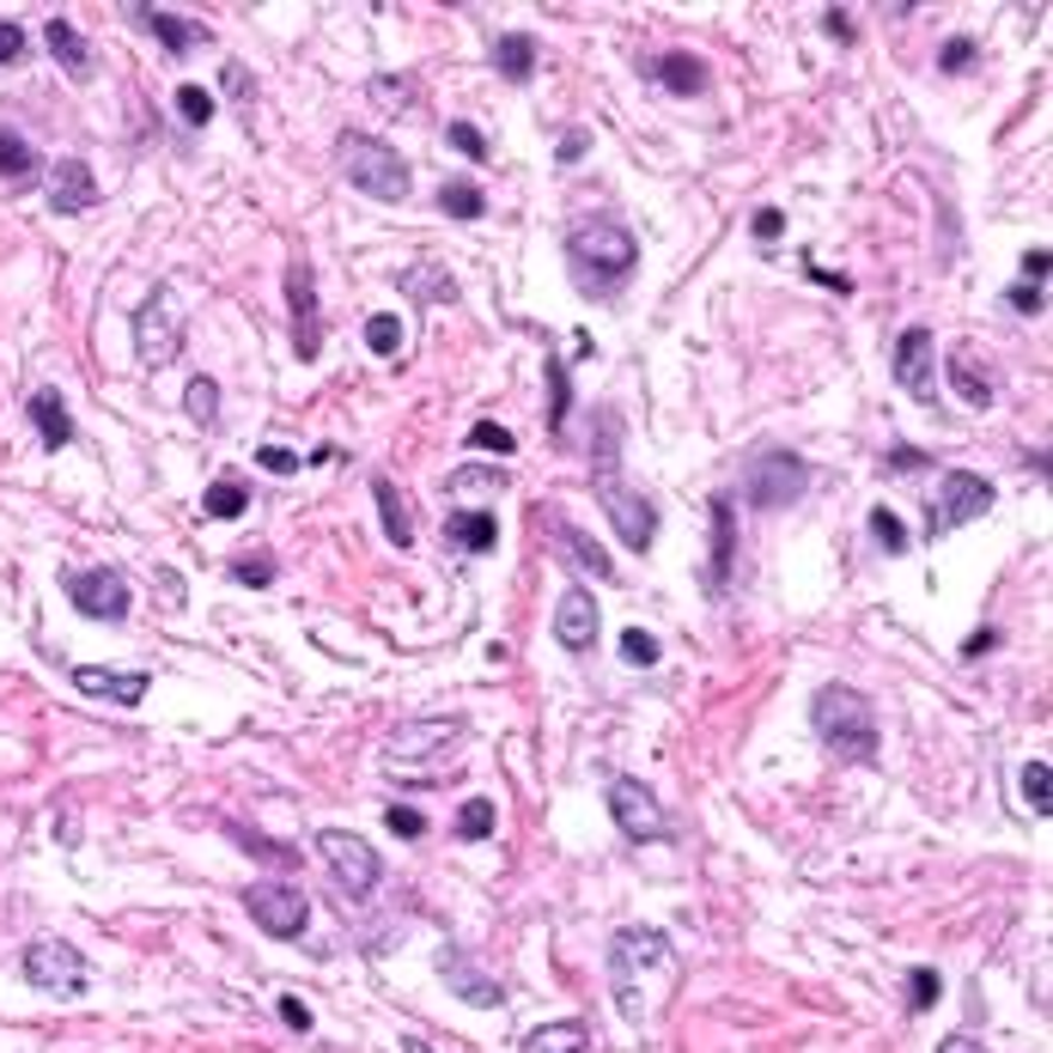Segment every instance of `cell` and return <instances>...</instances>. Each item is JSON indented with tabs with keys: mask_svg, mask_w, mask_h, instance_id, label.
I'll list each match as a JSON object with an SVG mask.
<instances>
[{
	"mask_svg": "<svg viewBox=\"0 0 1053 1053\" xmlns=\"http://www.w3.org/2000/svg\"><path fill=\"white\" fill-rule=\"evenodd\" d=\"M372 98L402 110V104H414V86H409V79H372Z\"/></svg>",
	"mask_w": 1053,
	"mask_h": 1053,
	"instance_id": "48",
	"label": "cell"
},
{
	"mask_svg": "<svg viewBox=\"0 0 1053 1053\" xmlns=\"http://www.w3.org/2000/svg\"><path fill=\"white\" fill-rule=\"evenodd\" d=\"M184 409H189V421H196V426H213V421H220V384H213V378H189Z\"/></svg>",
	"mask_w": 1053,
	"mask_h": 1053,
	"instance_id": "34",
	"label": "cell"
},
{
	"mask_svg": "<svg viewBox=\"0 0 1053 1053\" xmlns=\"http://www.w3.org/2000/svg\"><path fill=\"white\" fill-rule=\"evenodd\" d=\"M25 980L37 993H55V999H79L86 993V956L62 938H37L25 950Z\"/></svg>",
	"mask_w": 1053,
	"mask_h": 1053,
	"instance_id": "12",
	"label": "cell"
},
{
	"mask_svg": "<svg viewBox=\"0 0 1053 1053\" xmlns=\"http://www.w3.org/2000/svg\"><path fill=\"white\" fill-rule=\"evenodd\" d=\"M554 640H561L566 652H591V645H597V603H591L585 585L561 591V609H554Z\"/></svg>",
	"mask_w": 1053,
	"mask_h": 1053,
	"instance_id": "17",
	"label": "cell"
},
{
	"mask_svg": "<svg viewBox=\"0 0 1053 1053\" xmlns=\"http://www.w3.org/2000/svg\"><path fill=\"white\" fill-rule=\"evenodd\" d=\"M566 263H573V280H579V292H616L621 280L633 275V263H640V237L628 232V225L616 220H591L579 225V232L566 237Z\"/></svg>",
	"mask_w": 1053,
	"mask_h": 1053,
	"instance_id": "2",
	"label": "cell"
},
{
	"mask_svg": "<svg viewBox=\"0 0 1053 1053\" xmlns=\"http://www.w3.org/2000/svg\"><path fill=\"white\" fill-rule=\"evenodd\" d=\"M225 98H251V74H244V62H225Z\"/></svg>",
	"mask_w": 1053,
	"mask_h": 1053,
	"instance_id": "57",
	"label": "cell"
},
{
	"mask_svg": "<svg viewBox=\"0 0 1053 1053\" xmlns=\"http://www.w3.org/2000/svg\"><path fill=\"white\" fill-rule=\"evenodd\" d=\"M280 1017H287V1029H299V1035L311 1029V1005L304 999H280Z\"/></svg>",
	"mask_w": 1053,
	"mask_h": 1053,
	"instance_id": "59",
	"label": "cell"
},
{
	"mask_svg": "<svg viewBox=\"0 0 1053 1053\" xmlns=\"http://www.w3.org/2000/svg\"><path fill=\"white\" fill-rule=\"evenodd\" d=\"M439 208H445L451 220H481V189L475 184H445L439 189Z\"/></svg>",
	"mask_w": 1053,
	"mask_h": 1053,
	"instance_id": "41",
	"label": "cell"
},
{
	"mask_svg": "<svg viewBox=\"0 0 1053 1053\" xmlns=\"http://www.w3.org/2000/svg\"><path fill=\"white\" fill-rule=\"evenodd\" d=\"M445 542H457L463 554H494L500 524H494V512H445Z\"/></svg>",
	"mask_w": 1053,
	"mask_h": 1053,
	"instance_id": "21",
	"label": "cell"
},
{
	"mask_svg": "<svg viewBox=\"0 0 1053 1053\" xmlns=\"http://www.w3.org/2000/svg\"><path fill=\"white\" fill-rule=\"evenodd\" d=\"M712 566H707V585L712 591H724V579H731V500H712Z\"/></svg>",
	"mask_w": 1053,
	"mask_h": 1053,
	"instance_id": "27",
	"label": "cell"
},
{
	"mask_svg": "<svg viewBox=\"0 0 1053 1053\" xmlns=\"http://www.w3.org/2000/svg\"><path fill=\"white\" fill-rule=\"evenodd\" d=\"M366 347L378 359H390V354H402V323H396L390 311H378V317H366Z\"/></svg>",
	"mask_w": 1053,
	"mask_h": 1053,
	"instance_id": "38",
	"label": "cell"
},
{
	"mask_svg": "<svg viewBox=\"0 0 1053 1053\" xmlns=\"http://www.w3.org/2000/svg\"><path fill=\"white\" fill-rule=\"evenodd\" d=\"M938 993H944V980H938V968H913L908 975V1011H932Z\"/></svg>",
	"mask_w": 1053,
	"mask_h": 1053,
	"instance_id": "44",
	"label": "cell"
},
{
	"mask_svg": "<svg viewBox=\"0 0 1053 1053\" xmlns=\"http://www.w3.org/2000/svg\"><path fill=\"white\" fill-rule=\"evenodd\" d=\"M609 817L628 841H670V817H664V803L652 798V786H640L633 774L609 779Z\"/></svg>",
	"mask_w": 1053,
	"mask_h": 1053,
	"instance_id": "11",
	"label": "cell"
},
{
	"mask_svg": "<svg viewBox=\"0 0 1053 1053\" xmlns=\"http://www.w3.org/2000/svg\"><path fill=\"white\" fill-rule=\"evenodd\" d=\"M184 330H189V317L177 311V287H153V299L134 311V347H141V366L146 372L171 366L177 347H184Z\"/></svg>",
	"mask_w": 1053,
	"mask_h": 1053,
	"instance_id": "6",
	"label": "cell"
},
{
	"mask_svg": "<svg viewBox=\"0 0 1053 1053\" xmlns=\"http://www.w3.org/2000/svg\"><path fill=\"white\" fill-rule=\"evenodd\" d=\"M494 67H500L506 79H530L536 74V37L530 31H506V37H494Z\"/></svg>",
	"mask_w": 1053,
	"mask_h": 1053,
	"instance_id": "25",
	"label": "cell"
},
{
	"mask_svg": "<svg viewBox=\"0 0 1053 1053\" xmlns=\"http://www.w3.org/2000/svg\"><path fill=\"white\" fill-rule=\"evenodd\" d=\"M585 146H591V141H585V134L573 129V134H561V146H554V158H561V165H579V158H585Z\"/></svg>",
	"mask_w": 1053,
	"mask_h": 1053,
	"instance_id": "58",
	"label": "cell"
},
{
	"mask_svg": "<svg viewBox=\"0 0 1053 1053\" xmlns=\"http://www.w3.org/2000/svg\"><path fill=\"white\" fill-rule=\"evenodd\" d=\"M232 579H237V585H275V554H268V548L237 554V561H232Z\"/></svg>",
	"mask_w": 1053,
	"mask_h": 1053,
	"instance_id": "43",
	"label": "cell"
},
{
	"mask_svg": "<svg viewBox=\"0 0 1053 1053\" xmlns=\"http://www.w3.org/2000/svg\"><path fill=\"white\" fill-rule=\"evenodd\" d=\"M134 19H141V25L153 31V37L165 43L171 55H189L196 43H208V31L189 25V19H177V13H165V7H134Z\"/></svg>",
	"mask_w": 1053,
	"mask_h": 1053,
	"instance_id": "20",
	"label": "cell"
},
{
	"mask_svg": "<svg viewBox=\"0 0 1053 1053\" xmlns=\"http://www.w3.org/2000/svg\"><path fill=\"white\" fill-rule=\"evenodd\" d=\"M621 658H628L633 670H652V664L664 658L658 633H645V628H628V633H621Z\"/></svg>",
	"mask_w": 1053,
	"mask_h": 1053,
	"instance_id": "39",
	"label": "cell"
},
{
	"mask_svg": "<svg viewBox=\"0 0 1053 1053\" xmlns=\"http://www.w3.org/2000/svg\"><path fill=\"white\" fill-rule=\"evenodd\" d=\"M201 512L208 518H237V512H251V494H244V481L225 475V481H213V488L201 494Z\"/></svg>",
	"mask_w": 1053,
	"mask_h": 1053,
	"instance_id": "33",
	"label": "cell"
},
{
	"mask_svg": "<svg viewBox=\"0 0 1053 1053\" xmlns=\"http://www.w3.org/2000/svg\"><path fill=\"white\" fill-rule=\"evenodd\" d=\"M390 829L402 834V841H421L426 822H421V810H409V803H390Z\"/></svg>",
	"mask_w": 1053,
	"mask_h": 1053,
	"instance_id": "50",
	"label": "cell"
},
{
	"mask_svg": "<svg viewBox=\"0 0 1053 1053\" xmlns=\"http://www.w3.org/2000/svg\"><path fill=\"white\" fill-rule=\"evenodd\" d=\"M74 688H79V695H92V700H110V707H141L146 688H153V676H146V670L117 676V670H98V664H79Z\"/></svg>",
	"mask_w": 1053,
	"mask_h": 1053,
	"instance_id": "16",
	"label": "cell"
},
{
	"mask_svg": "<svg viewBox=\"0 0 1053 1053\" xmlns=\"http://www.w3.org/2000/svg\"><path fill=\"white\" fill-rule=\"evenodd\" d=\"M603 414V451H597V463H591V488H597V500H603V512H609V524H616V536L628 542L633 554H645L652 548V536H658V512H652V500L645 494H633L628 481H621V457H616V445H621V414L616 409H597Z\"/></svg>",
	"mask_w": 1053,
	"mask_h": 1053,
	"instance_id": "1",
	"label": "cell"
},
{
	"mask_svg": "<svg viewBox=\"0 0 1053 1053\" xmlns=\"http://www.w3.org/2000/svg\"><path fill=\"white\" fill-rule=\"evenodd\" d=\"M950 384H956V396L968 402V409H987V402H993V378H987V372H975V359H968V354L950 359Z\"/></svg>",
	"mask_w": 1053,
	"mask_h": 1053,
	"instance_id": "32",
	"label": "cell"
},
{
	"mask_svg": "<svg viewBox=\"0 0 1053 1053\" xmlns=\"http://www.w3.org/2000/svg\"><path fill=\"white\" fill-rule=\"evenodd\" d=\"M658 86H664V92H676V98H700V92H707V62H700V55L670 49L658 62Z\"/></svg>",
	"mask_w": 1053,
	"mask_h": 1053,
	"instance_id": "24",
	"label": "cell"
},
{
	"mask_svg": "<svg viewBox=\"0 0 1053 1053\" xmlns=\"http://www.w3.org/2000/svg\"><path fill=\"white\" fill-rule=\"evenodd\" d=\"M822 31L841 37V43H853V13H846V7H829V13H822Z\"/></svg>",
	"mask_w": 1053,
	"mask_h": 1053,
	"instance_id": "56",
	"label": "cell"
},
{
	"mask_svg": "<svg viewBox=\"0 0 1053 1053\" xmlns=\"http://www.w3.org/2000/svg\"><path fill=\"white\" fill-rule=\"evenodd\" d=\"M871 536H877L889 554H901V548H908V524H901V518L889 512V506H877V512H871Z\"/></svg>",
	"mask_w": 1053,
	"mask_h": 1053,
	"instance_id": "45",
	"label": "cell"
},
{
	"mask_svg": "<svg viewBox=\"0 0 1053 1053\" xmlns=\"http://www.w3.org/2000/svg\"><path fill=\"white\" fill-rule=\"evenodd\" d=\"M750 232H755V244H774V237L786 232V213H779V208H755Z\"/></svg>",
	"mask_w": 1053,
	"mask_h": 1053,
	"instance_id": "49",
	"label": "cell"
},
{
	"mask_svg": "<svg viewBox=\"0 0 1053 1053\" xmlns=\"http://www.w3.org/2000/svg\"><path fill=\"white\" fill-rule=\"evenodd\" d=\"M524 1053H591V1029L579 1017H561V1023H542L524 1035Z\"/></svg>",
	"mask_w": 1053,
	"mask_h": 1053,
	"instance_id": "22",
	"label": "cell"
},
{
	"mask_svg": "<svg viewBox=\"0 0 1053 1053\" xmlns=\"http://www.w3.org/2000/svg\"><path fill=\"white\" fill-rule=\"evenodd\" d=\"M402 292H414V299H426V304H439V299L451 304L457 299V280L433 263H414V268H402Z\"/></svg>",
	"mask_w": 1053,
	"mask_h": 1053,
	"instance_id": "31",
	"label": "cell"
},
{
	"mask_svg": "<svg viewBox=\"0 0 1053 1053\" xmlns=\"http://www.w3.org/2000/svg\"><path fill=\"white\" fill-rule=\"evenodd\" d=\"M256 463H263L268 475H292V469H299V457H292V451H280V445H263V451H256Z\"/></svg>",
	"mask_w": 1053,
	"mask_h": 1053,
	"instance_id": "55",
	"label": "cell"
},
{
	"mask_svg": "<svg viewBox=\"0 0 1053 1053\" xmlns=\"http://www.w3.org/2000/svg\"><path fill=\"white\" fill-rule=\"evenodd\" d=\"M372 494H378V512H384V536H390L396 548H409V542H414V524H409V500H402V494H396L390 481H384V475H378V481H372Z\"/></svg>",
	"mask_w": 1053,
	"mask_h": 1053,
	"instance_id": "30",
	"label": "cell"
},
{
	"mask_svg": "<svg viewBox=\"0 0 1053 1053\" xmlns=\"http://www.w3.org/2000/svg\"><path fill=\"white\" fill-rule=\"evenodd\" d=\"M1023 798H1029V810H1035V817H1053V767L1041 762V755L1023 767Z\"/></svg>",
	"mask_w": 1053,
	"mask_h": 1053,
	"instance_id": "36",
	"label": "cell"
},
{
	"mask_svg": "<svg viewBox=\"0 0 1053 1053\" xmlns=\"http://www.w3.org/2000/svg\"><path fill=\"white\" fill-rule=\"evenodd\" d=\"M542 372H548V433L554 439H561L566 433V409H573V390H566V366H561V359H542Z\"/></svg>",
	"mask_w": 1053,
	"mask_h": 1053,
	"instance_id": "35",
	"label": "cell"
},
{
	"mask_svg": "<svg viewBox=\"0 0 1053 1053\" xmlns=\"http://www.w3.org/2000/svg\"><path fill=\"white\" fill-rule=\"evenodd\" d=\"M445 980H451V987H457V993H463V999H469V1005H500V987H494V980H481V975H475V968H469V956H463V950H445Z\"/></svg>",
	"mask_w": 1053,
	"mask_h": 1053,
	"instance_id": "29",
	"label": "cell"
},
{
	"mask_svg": "<svg viewBox=\"0 0 1053 1053\" xmlns=\"http://www.w3.org/2000/svg\"><path fill=\"white\" fill-rule=\"evenodd\" d=\"M31 177H37V153H31V141H25V134H13V129H0V184L25 189Z\"/></svg>",
	"mask_w": 1053,
	"mask_h": 1053,
	"instance_id": "28",
	"label": "cell"
},
{
	"mask_svg": "<svg viewBox=\"0 0 1053 1053\" xmlns=\"http://www.w3.org/2000/svg\"><path fill=\"white\" fill-rule=\"evenodd\" d=\"M993 645H999V633H975V640L962 645V658H980V652H993Z\"/></svg>",
	"mask_w": 1053,
	"mask_h": 1053,
	"instance_id": "61",
	"label": "cell"
},
{
	"mask_svg": "<svg viewBox=\"0 0 1053 1053\" xmlns=\"http://www.w3.org/2000/svg\"><path fill=\"white\" fill-rule=\"evenodd\" d=\"M335 158H342V177L359 189V196H372V201H402L409 196V165L396 158V146L372 141V134H342Z\"/></svg>",
	"mask_w": 1053,
	"mask_h": 1053,
	"instance_id": "5",
	"label": "cell"
},
{
	"mask_svg": "<svg viewBox=\"0 0 1053 1053\" xmlns=\"http://www.w3.org/2000/svg\"><path fill=\"white\" fill-rule=\"evenodd\" d=\"M803 488H810V463L791 457V451H767V457H755L750 463V481H743L750 506H762V512H779V506L803 500Z\"/></svg>",
	"mask_w": 1053,
	"mask_h": 1053,
	"instance_id": "9",
	"label": "cell"
},
{
	"mask_svg": "<svg viewBox=\"0 0 1053 1053\" xmlns=\"http://www.w3.org/2000/svg\"><path fill=\"white\" fill-rule=\"evenodd\" d=\"M1023 280H1029V287H1041V280H1048V251H1029V256H1023Z\"/></svg>",
	"mask_w": 1053,
	"mask_h": 1053,
	"instance_id": "60",
	"label": "cell"
},
{
	"mask_svg": "<svg viewBox=\"0 0 1053 1053\" xmlns=\"http://www.w3.org/2000/svg\"><path fill=\"white\" fill-rule=\"evenodd\" d=\"M883 469H889V475H913V469H925V457L913 445H896L889 457H883Z\"/></svg>",
	"mask_w": 1053,
	"mask_h": 1053,
	"instance_id": "54",
	"label": "cell"
},
{
	"mask_svg": "<svg viewBox=\"0 0 1053 1053\" xmlns=\"http://www.w3.org/2000/svg\"><path fill=\"white\" fill-rule=\"evenodd\" d=\"M993 481L987 475H975V469H944V488H938V506H932V518H925V530L932 536H950V530H962V524H975L980 512H993Z\"/></svg>",
	"mask_w": 1053,
	"mask_h": 1053,
	"instance_id": "8",
	"label": "cell"
},
{
	"mask_svg": "<svg viewBox=\"0 0 1053 1053\" xmlns=\"http://www.w3.org/2000/svg\"><path fill=\"white\" fill-rule=\"evenodd\" d=\"M244 908H251V920L263 925L268 938H299L304 925H311V901H304L299 883H251L244 889Z\"/></svg>",
	"mask_w": 1053,
	"mask_h": 1053,
	"instance_id": "10",
	"label": "cell"
},
{
	"mask_svg": "<svg viewBox=\"0 0 1053 1053\" xmlns=\"http://www.w3.org/2000/svg\"><path fill=\"white\" fill-rule=\"evenodd\" d=\"M317 853H323V865H330L335 889H342L347 901H366L372 889H378L384 858L372 853V846L359 841V834H347V829H323V834H317Z\"/></svg>",
	"mask_w": 1053,
	"mask_h": 1053,
	"instance_id": "7",
	"label": "cell"
},
{
	"mask_svg": "<svg viewBox=\"0 0 1053 1053\" xmlns=\"http://www.w3.org/2000/svg\"><path fill=\"white\" fill-rule=\"evenodd\" d=\"M177 117H184L189 129H208V122H213V92H201V86H177Z\"/></svg>",
	"mask_w": 1053,
	"mask_h": 1053,
	"instance_id": "42",
	"label": "cell"
},
{
	"mask_svg": "<svg viewBox=\"0 0 1053 1053\" xmlns=\"http://www.w3.org/2000/svg\"><path fill=\"white\" fill-rule=\"evenodd\" d=\"M810 724H817V738L829 743L834 755H846V762H871V755H877V712H871V700L858 695V688H846V683L817 688Z\"/></svg>",
	"mask_w": 1053,
	"mask_h": 1053,
	"instance_id": "3",
	"label": "cell"
},
{
	"mask_svg": "<svg viewBox=\"0 0 1053 1053\" xmlns=\"http://www.w3.org/2000/svg\"><path fill=\"white\" fill-rule=\"evenodd\" d=\"M43 43H49V55L67 67V74H86V67H92V49H86V37L74 31V19H49V25H43Z\"/></svg>",
	"mask_w": 1053,
	"mask_h": 1053,
	"instance_id": "26",
	"label": "cell"
},
{
	"mask_svg": "<svg viewBox=\"0 0 1053 1053\" xmlns=\"http://www.w3.org/2000/svg\"><path fill=\"white\" fill-rule=\"evenodd\" d=\"M451 146H457L463 158H475V165L488 158V141H481V129H469V122H451Z\"/></svg>",
	"mask_w": 1053,
	"mask_h": 1053,
	"instance_id": "47",
	"label": "cell"
},
{
	"mask_svg": "<svg viewBox=\"0 0 1053 1053\" xmlns=\"http://www.w3.org/2000/svg\"><path fill=\"white\" fill-rule=\"evenodd\" d=\"M402 1048H409V1053H433V1048H426V1041H414V1035H409V1041H402Z\"/></svg>",
	"mask_w": 1053,
	"mask_h": 1053,
	"instance_id": "63",
	"label": "cell"
},
{
	"mask_svg": "<svg viewBox=\"0 0 1053 1053\" xmlns=\"http://www.w3.org/2000/svg\"><path fill=\"white\" fill-rule=\"evenodd\" d=\"M561 542H566L573 554H579V566H591L597 579H616V561H609V554L597 548V542L585 536V530H573V524H566V530H561Z\"/></svg>",
	"mask_w": 1053,
	"mask_h": 1053,
	"instance_id": "37",
	"label": "cell"
},
{
	"mask_svg": "<svg viewBox=\"0 0 1053 1053\" xmlns=\"http://www.w3.org/2000/svg\"><path fill=\"white\" fill-rule=\"evenodd\" d=\"M469 451H500V457H512L518 439L506 433V426H494V421H475V426H469Z\"/></svg>",
	"mask_w": 1053,
	"mask_h": 1053,
	"instance_id": "46",
	"label": "cell"
},
{
	"mask_svg": "<svg viewBox=\"0 0 1053 1053\" xmlns=\"http://www.w3.org/2000/svg\"><path fill=\"white\" fill-rule=\"evenodd\" d=\"M463 738V724L457 719H414V724H396L390 731V762H409L414 750H433V755H445V743H457Z\"/></svg>",
	"mask_w": 1053,
	"mask_h": 1053,
	"instance_id": "19",
	"label": "cell"
},
{
	"mask_svg": "<svg viewBox=\"0 0 1053 1053\" xmlns=\"http://www.w3.org/2000/svg\"><path fill=\"white\" fill-rule=\"evenodd\" d=\"M1005 304H1011V311H1023V317H1041V287H1029V280H1017V287L1005 292Z\"/></svg>",
	"mask_w": 1053,
	"mask_h": 1053,
	"instance_id": "51",
	"label": "cell"
},
{
	"mask_svg": "<svg viewBox=\"0 0 1053 1053\" xmlns=\"http://www.w3.org/2000/svg\"><path fill=\"white\" fill-rule=\"evenodd\" d=\"M31 426H37V439L49 451H62L67 439H74V414H67V402L55 390H37L31 396Z\"/></svg>",
	"mask_w": 1053,
	"mask_h": 1053,
	"instance_id": "23",
	"label": "cell"
},
{
	"mask_svg": "<svg viewBox=\"0 0 1053 1053\" xmlns=\"http://www.w3.org/2000/svg\"><path fill=\"white\" fill-rule=\"evenodd\" d=\"M938 1053H980V1048H975V1035H950Z\"/></svg>",
	"mask_w": 1053,
	"mask_h": 1053,
	"instance_id": "62",
	"label": "cell"
},
{
	"mask_svg": "<svg viewBox=\"0 0 1053 1053\" xmlns=\"http://www.w3.org/2000/svg\"><path fill=\"white\" fill-rule=\"evenodd\" d=\"M67 597H74L79 616H92V621L129 616V579L117 566H79V573H67Z\"/></svg>",
	"mask_w": 1053,
	"mask_h": 1053,
	"instance_id": "13",
	"label": "cell"
},
{
	"mask_svg": "<svg viewBox=\"0 0 1053 1053\" xmlns=\"http://www.w3.org/2000/svg\"><path fill=\"white\" fill-rule=\"evenodd\" d=\"M98 201V177L86 158H62L55 165V184H49V208L62 213V220H74V213H86Z\"/></svg>",
	"mask_w": 1053,
	"mask_h": 1053,
	"instance_id": "18",
	"label": "cell"
},
{
	"mask_svg": "<svg viewBox=\"0 0 1053 1053\" xmlns=\"http://www.w3.org/2000/svg\"><path fill=\"white\" fill-rule=\"evenodd\" d=\"M19 55H25V31H19L13 19H0V67L19 62Z\"/></svg>",
	"mask_w": 1053,
	"mask_h": 1053,
	"instance_id": "53",
	"label": "cell"
},
{
	"mask_svg": "<svg viewBox=\"0 0 1053 1053\" xmlns=\"http://www.w3.org/2000/svg\"><path fill=\"white\" fill-rule=\"evenodd\" d=\"M457 834L463 841H488L494 834V798H469L457 810Z\"/></svg>",
	"mask_w": 1053,
	"mask_h": 1053,
	"instance_id": "40",
	"label": "cell"
},
{
	"mask_svg": "<svg viewBox=\"0 0 1053 1053\" xmlns=\"http://www.w3.org/2000/svg\"><path fill=\"white\" fill-rule=\"evenodd\" d=\"M932 359H938V342H932V330L925 323H913V330H901V342H896V384L913 396V402H932Z\"/></svg>",
	"mask_w": 1053,
	"mask_h": 1053,
	"instance_id": "15",
	"label": "cell"
},
{
	"mask_svg": "<svg viewBox=\"0 0 1053 1053\" xmlns=\"http://www.w3.org/2000/svg\"><path fill=\"white\" fill-rule=\"evenodd\" d=\"M287 304H292V347H299V359L311 366V359L323 354V317H317V275H311V263H292L287 268Z\"/></svg>",
	"mask_w": 1053,
	"mask_h": 1053,
	"instance_id": "14",
	"label": "cell"
},
{
	"mask_svg": "<svg viewBox=\"0 0 1053 1053\" xmlns=\"http://www.w3.org/2000/svg\"><path fill=\"white\" fill-rule=\"evenodd\" d=\"M633 968H670V938L658 932V925H621L616 938H609V987H616V1011L628 1017V1023H640V980H633Z\"/></svg>",
	"mask_w": 1053,
	"mask_h": 1053,
	"instance_id": "4",
	"label": "cell"
},
{
	"mask_svg": "<svg viewBox=\"0 0 1053 1053\" xmlns=\"http://www.w3.org/2000/svg\"><path fill=\"white\" fill-rule=\"evenodd\" d=\"M968 62H975V37H950L944 43V74H962Z\"/></svg>",
	"mask_w": 1053,
	"mask_h": 1053,
	"instance_id": "52",
	"label": "cell"
}]
</instances>
